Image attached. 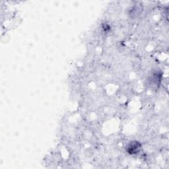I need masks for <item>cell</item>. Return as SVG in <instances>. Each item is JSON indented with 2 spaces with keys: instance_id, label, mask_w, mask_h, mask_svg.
Wrapping results in <instances>:
<instances>
[{
  "instance_id": "obj_1",
  "label": "cell",
  "mask_w": 169,
  "mask_h": 169,
  "mask_svg": "<svg viewBox=\"0 0 169 169\" xmlns=\"http://www.w3.org/2000/svg\"><path fill=\"white\" fill-rule=\"evenodd\" d=\"M142 144L138 141H131L127 144L126 151L130 155H137L142 150Z\"/></svg>"
},
{
  "instance_id": "obj_2",
  "label": "cell",
  "mask_w": 169,
  "mask_h": 169,
  "mask_svg": "<svg viewBox=\"0 0 169 169\" xmlns=\"http://www.w3.org/2000/svg\"><path fill=\"white\" fill-rule=\"evenodd\" d=\"M157 74H157V73H155V74H153L151 76L149 79L150 81L149 85L151 86H153V88L158 86V85L159 84V81L161 80V77H160V76Z\"/></svg>"
},
{
  "instance_id": "obj_3",
  "label": "cell",
  "mask_w": 169,
  "mask_h": 169,
  "mask_svg": "<svg viewBox=\"0 0 169 169\" xmlns=\"http://www.w3.org/2000/svg\"><path fill=\"white\" fill-rule=\"evenodd\" d=\"M142 11V8H141V6L138 5H134L133 7H131L130 11V16L131 17H137L139 15L140 12Z\"/></svg>"
}]
</instances>
